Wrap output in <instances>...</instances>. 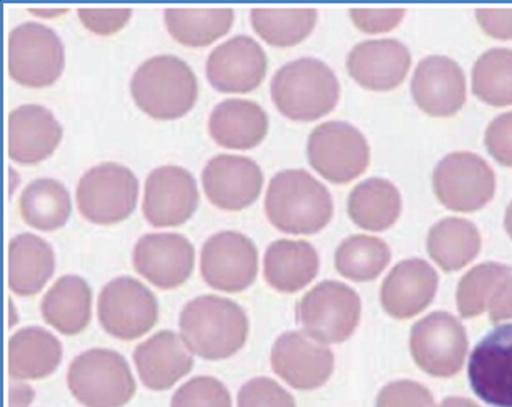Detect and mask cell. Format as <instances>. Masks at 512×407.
<instances>
[{
	"mask_svg": "<svg viewBox=\"0 0 512 407\" xmlns=\"http://www.w3.org/2000/svg\"><path fill=\"white\" fill-rule=\"evenodd\" d=\"M182 341L207 361L234 356L246 346L249 317L237 302L206 294L187 302L179 316Z\"/></svg>",
	"mask_w": 512,
	"mask_h": 407,
	"instance_id": "cell-1",
	"label": "cell"
},
{
	"mask_svg": "<svg viewBox=\"0 0 512 407\" xmlns=\"http://www.w3.org/2000/svg\"><path fill=\"white\" fill-rule=\"evenodd\" d=\"M267 219L272 226L294 236H312L332 219L331 192L304 169L277 172L267 187Z\"/></svg>",
	"mask_w": 512,
	"mask_h": 407,
	"instance_id": "cell-2",
	"label": "cell"
},
{
	"mask_svg": "<svg viewBox=\"0 0 512 407\" xmlns=\"http://www.w3.org/2000/svg\"><path fill=\"white\" fill-rule=\"evenodd\" d=\"M341 86L331 67L301 57L277 69L271 81V97L277 111L292 121L311 122L337 106Z\"/></svg>",
	"mask_w": 512,
	"mask_h": 407,
	"instance_id": "cell-3",
	"label": "cell"
},
{
	"mask_svg": "<svg viewBox=\"0 0 512 407\" xmlns=\"http://www.w3.org/2000/svg\"><path fill=\"white\" fill-rule=\"evenodd\" d=\"M197 91L191 66L172 54L151 57L132 74V99L147 116L161 121L186 116L196 104Z\"/></svg>",
	"mask_w": 512,
	"mask_h": 407,
	"instance_id": "cell-4",
	"label": "cell"
},
{
	"mask_svg": "<svg viewBox=\"0 0 512 407\" xmlns=\"http://www.w3.org/2000/svg\"><path fill=\"white\" fill-rule=\"evenodd\" d=\"M67 386L84 407H124L137 389L126 357L104 347H94L72 359Z\"/></svg>",
	"mask_w": 512,
	"mask_h": 407,
	"instance_id": "cell-5",
	"label": "cell"
},
{
	"mask_svg": "<svg viewBox=\"0 0 512 407\" xmlns=\"http://www.w3.org/2000/svg\"><path fill=\"white\" fill-rule=\"evenodd\" d=\"M361 297L344 282L324 281L297 302V322L321 344H341L361 321Z\"/></svg>",
	"mask_w": 512,
	"mask_h": 407,
	"instance_id": "cell-6",
	"label": "cell"
},
{
	"mask_svg": "<svg viewBox=\"0 0 512 407\" xmlns=\"http://www.w3.org/2000/svg\"><path fill=\"white\" fill-rule=\"evenodd\" d=\"M139 181L129 167L102 162L79 179L76 202L82 217L94 224L126 221L136 209Z\"/></svg>",
	"mask_w": 512,
	"mask_h": 407,
	"instance_id": "cell-7",
	"label": "cell"
},
{
	"mask_svg": "<svg viewBox=\"0 0 512 407\" xmlns=\"http://www.w3.org/2000/svg\"><path fill=\"white\" fill-rule=\"evenodd\" d=\"M64 64V44L54 29L41 22H24L12 29L7 44V69L21 86H52L61 77Z\"/></svg>",
	"mask_w": 512,
	"mask_h": 407,
	"instance_id": "cell-8",
	"label": "cell"
},
{
	"mask_svg": "<svg viewBox=\"0 0 512 407\" xmlns=\"http://www.w3.org/2000/svg\"><path fill=\"white\" fill-rule=\"evenodd\" d=\"M307 157L314 171L327 181L346 184L366 171L371 159L369 144L349 122H322L307 139Z\"/></svg>",
	"mask_w": 512,
	"mask_h": 407,
	"instance_id": "cell-9",
	"label": "cell"
},
{
	"mask_svg": "<svg viewBox=\"0 0 512 407\" xmlns=\"http://www.w3.org/2000/svg\"><path fill=\"white\" fill-rule=\"evenodd\" d=\"M102 329L121 341H134L151 331L159 319V304L149 287L121 276L102 287L97 301Z\"/></svg>",
	"mask_w": 512,
	"mask_h": 407,
	"instance_id": "cell-10",
	"label": "cell"
},
{
	"mask_svg": "<svg viewBox=\"0 0 512 407\" xmlns=\"http://www.w3.org/2000/svg\"><path fill=\"white\" fill-rule=\"evenodd\" d=\"M432 186L442 206L456 212H474L492 201L496 176L482 157L454 152L437 164Z\"/></svg>",
	"mask_w": 512,
	"mask_h": 407,
	"instance_id": "cell-11",
	"label": "cell"
},
{
	"mask_svg": "<svg viewBox=\"0 0 512 407\" xmlns=\"http://www.w3.org/2000/svg\"><path fill=\"white\" fill-rule=\"evenodd\" d=\"M466 329L449 312H432L411 329L412 359L434 377H452L466 361Z\"/></svg>",
	"mask_w": 512,
	"mask_h": 407,
	"instance_id": "cell-12",
	"label": "cell"
},
{
	"mask_svg": "<svg viewBox=\"0 0 512 407\" xmlns=\"http://www.w3.org/2000/svg\"><path fill=\"white\" fill-rule=\"evenodd\" d=\"M259 271V252L254 242L237 231H221L209 237L201 251V274L217 291L241 292L251 287Z\"/></svg>",
	"mask_w": 512,
	"mask_h": 407,
	"instance_id": "cell-13",
	"label": "cell"
},
{
	"mask_svg": "<svg viewBox=\"0 0 512 407\" xmlns=\"http://www.w3.org/2000/svg\"><path fill=\"white\" fill-rule=\"evenodd\" d=\"M477 397L492 407H512V324L492 329L472 351L467 366Z\"/></svg>",
	"mask_w": 512,
	"mask_h": 407,
	"instance_id": "cell-14",
	"label": "cell"
},
{
	"mask_svg": "<svg viewBox=\"0 0 512 407\" xmlns=\"http://www.w3.org/2000/svg\"><path fill=\"white\" fill-rule=\"evenodd\" d=\"M271 366L282 381L297 391H312L324 386L332 376L334 354L306 332L287 331L272 346Z\"/></svg>",
	"mask_w": 512,
	"mask_h": 407,
	"instance_id": "cell-15",
	"label": "cell"
},
{
	"mask_svg": "<svg viewBox=\"0 0 512 407\" xmlns=\"http://www.w3.org/2000/svg\"><path fill=\"white\" fill-rule=\"evenodd\" d=\"M199 204V189L191 172L179 166L156 167L144 187L142 212L154 227L181 226Z\"/></svg>",
	"mask_w": 512,
	"mask_h": 407,
	"instance_id": "cell-16",
	"label": "cell"
},
{
	"mask_svg": "<svg viewBox=\"0 0 512 407\" xmlns=\"http://www.w3.org/2000/svg\"><path fill=\"white\" fill-rule=\"evenodd\" d=\"M134 269L159 289H176L192 276L196 251L187 237L176 232L142 236L132 252Z\"/></svg>",
	"mask_w": 512,
	"mask_h": 407,
	"instance_id": "cell-17",
	"label": "cell"
},
{
	"mask_svg": "<svg viewBox=\"0 0 512 407\" xmlns=\"http://www.w3.org/2000/svg\"><path fill=\"white\" fill-rule=\"evenodd\" d=\"M202 186L214 206L224 211H242L261 196L264 174L251 157L219 154L204 167Z\"/></svg>",
	"mask_w": 512,
	"mask_h": 407,
	"instance_id": "cell-18",
	"label": "cell"
},
{
	"mask_svg": "<svg viewBox=\"0 0 512 407\" xmlns=\"http://www.w3.org/2000/svg\"><path fill=\"white\" fill-rule=\"evenodd\" d=\"M267 56L261 44L249 36H234L214 47L207 57V81L216 91L249 92L261 86Z\"/></svg>",
	"mask_w": 512,
	"mask_h": 407,
	"instance_id": "cell-19",
	"label": "cell"
},
{
	"mask_svg": "<svg viewBox=\"0 0 512 407\" xmlns=\"http://www.w3.org/2000/svg\"><path fill=\"white\" fill-rule=\"evenodd\" d=\"M411 94L419 109L429 116L451 117L466 104V77L461 66L449 57H426L416 67Z\"/></svg>",
	"mask_w": 512,
	"mask_h": 407,
	"instance_id": "cell-20",
	"label": "cell"
},
{
	"mask_svg": "<svg viewBox=\"0 0 512 407\" xmlns=\"http://www.w3.org/2000/svg\"><path fill=\"white\" fill-rule=\"evenodd\" d=\"M62 134L61 122L47 107L24 104L7 119V152L12 161L37 164L56 151Z\"/></svg>",
	"mask_w": 512,
	"mask_h": 407,
	"instance_id": "cell-21",
	"label": "cell"
},
{
	"mask_svg": "<svg viewBox=\"0 0 512 407\" xmlns=\"http://www.w3.org/2000/svg\"><path fill=\"white\" fill-rule=\"evenodd\" d=\"M352 79L369 91H391L406 79L411 54L396 39L364 41L352 47L346 61Z\"/></svg>",
	"mask_w": 512,
	"mask_h": 407,
	"instance_id": "cell-22",
	"label": "cell"
},
{
	"mask_svg": "<svg viewBox=\"0 0 512 407\" xmlns=\"http://www.w3.org/2000/svg\"><path fill=\"white\" fill-rule=\"evenodd\" d=\"M134 364L147 389L167 391L192 371L194 357L179 334L159 331L134 349Z\"/></svg>",
	"mask_w": 512,
	"mask_h": 407,
	"instance_id": "cell-23",
	"label": "cell"
},
{
	"mask_svg": "<svg viewBox=\"0 0 512 407\" xmlns=\"http://www.w3.org/2000/svg\"><path fill=\"white\" fill-rule=\"evenodd\" d=\"M437 272L422 259L397 264L381 287V304L394 319H411L421 314L437 292Z\"/></svg>",
	"mask_w": 512,
	"mask_h": 407,
	"instance_id": "cell-24",
	"label": "cell"
},
{
	"mask_svg": "<svg viewBox=\"0 0 512 407\" xmlns=\"http://www.w3.org/2000/svg\"><path fill=\"white\" fill-rule=\"evenodd\" d=\"M207 127L219 146L246 151L264 141L269 117L257 102L226 99L212 109Z\"/></svg>",
	"mask_w": 512,
	"mask_h": 407,
	"instance_id": "cell-25",
	"label": "cell"
},
{
	"mask_svg": "<svg viewBox=\"0 0 512 407\" xmlns=\"http://www.w3.org/2000/svg\"><path fill=\"white\" fill-rule=\"evenodd\" d=\"M61 361V341L44 327H22L9 339L7 371L11 379H44L57 371Z\"/></svg>",
	"mask_w": 512,
	"mask_h": 407,
	"instance_id": "cell-26",
	"label": "cell"
},
{
	"mask_svg": "<svg viewBox=\"0 0 512 407\" xmlns=\"http://www.w3.org/2000/svg\"><path fill=\"white\" fill-rule=\"evenodd\" d=\"M7 259L9 289L19 296H36L56 271V254L51 244L31 232L12 237Z\"/></svg>",
	"mask_w": 512,
	"mask_h": 407,
	"instance_id": "cell-27",
	"label": "cell"
},
{
	"mask_svg": "<svg viewBox=\"0 0 512 407\" xmlns=\"http://www.w3.org/2000/svg\"><path fill=\"white\" fill-rule=\"evenodd\" d=\"M319 272V256L306 241L279 239L264 254V279L279 292L294 294L311 284Z\"/></svg>",
	"mask_w": 512,
	"mask_h": 407,
	"instance_id": "cell-28",
	"label": "cell"
},
{
	"mask_svg": "<svg viewBox=\"0 0 512 407\" xmlns=\"http://www.w3.org/2000/svg\"><path fill=\"white\" fill-rule=\"evenodd\" d=\"M41 312L44 321L56 331L64 336H76L91 322V286L76 274L59 277L42 297Z\"/></svg>",
	"mask_w": 512,
	"mask_h": 407,
	"instance_id": "cell-29",
	"label": "cell"
},
{
	"mask_svg": "<svg viewBox=\"0 0 512 407\" xmlns=\"http://www.w3.org/2000/svg\"><path fill=\"white\" fill-rule=\"evenodd\" d=\"M401 209L402 199L397 187L379 177L357 184L347 199L349 217L366 231L381 232L394 226Z\"/></svg>",
	"mask_w": 512,
	"mask_h": 407,
	"instance_id": "cell-30",
	"label": "cell"
},
{
	"mask_svg": "<svg viewBox=\"0 0 512 407\" xmlns=\"http://www.w3.org/2000/svg\"><path fill=\"white\" fill-rule=\"evenodd\" d=\"M481 251V234L466 219L446 217L431 227L427 252L444 272L459 271Z\"/></svg>",
	"mask_w": 512,
	"mask_h": 407,
	"instance_id": "cell-31",
	"label": "cell"
},
{
	"mask_svg": "<svg viewBox=\"0 0 512 407\" xmlns=\"http://www.w3.org/2000/svg\"><path fill=\"white\" fill-rule=\"evenodd\" d=\"M19 212L24 222L37 231H56L66 226L71 217V194L61 181L41 177L22 191Z\"/></svg>",
	"mask_w": 512,
	"mask_h": 407,
	"instance_id": "cell-32",
	"label": "cell"
},
{
	"mask_svg": "<svg viewBox=\"0 0 512 407\" xmlns=\"http://www.w3.org/2000/svg\"><path fill=\"white\" fill-rule=\"evenodd\" d=\"M167 31L182 46L204 47L226 36L234 22L232 9H166Z\"/></svg>",
	"mask_w": 512,
	"mask_h": 407,
	"instance_id": "cell-33",
	"label": "cell"
},
{
	"mask_svg": "<svg viewBox=\"0 0 512 407\" xmlns=\"http://www.w3.org/2000/svg\"><path fill=\"white\" fill-rule=\"evenodd\" d=\"M391 262V249L379 237L356 234L339 244L334 257L336 269L349 281L369 282L381 276Z\"/></svg>",
	"mask_w": 512,
	"mask_h": 407,
	"instance_id": "cell-34",
	"label": "cell"
},
{
	"mask_svg": "<svg viewBox=\"0 0 512 407\" xmlns=\"http://www.w3.org/2000/svg\"><path fill=\"white\" fill-rule=\"evenodd\" d=\"M316 9H252L254 31L274 47H292L304 41L316 26Z\"/></svg>",
	"mask_w": 512,
	"mask_h": 407,
	"instance_id": "cell-35",
	"label": "cell"
},
{
	"mask_svg": "<svg viewBox=\"0 0 512 407\" xmlns=\"http://www.w3.org/2000/svg\"><path fill=\"white\" fill-rule=\"evenodd\" d=\"M472 92L489 106H512V51L492 49L477 59Z\"/></svg>",
	"mask_w": 512,
	"mask_h": 407,
	"instance_id": "cell-36",
	"label": "cell"
},
{
	"mask_svg": "<svg viewBox=\"0 0 512 407\" xmlns=\"http://www.w3.org/2000/svg\"><path fill=\"white\" fill-rule=\"evenodd\" d=\"M509 276L511 267L497 262H487L467 272L457 286V309L462 319H472L487 311L497 287Z\"/></svg>",
	"mask_w": 512,
	"mask_h": 407,
	"instance_id": "cell-37",
	"label": "cell"
},
{
	"mask_svg": "<svg viewBox=\"0 0 512 407\" xmlns=\"http://www.w3.org/2000/svg\"><path fill=\"white\" fill-rule=\"evenodd\" d=\"M171 407H232L231 392L216 377L196 376L177 389Z\"/></svg>",
	"mask_w": 512,
	"mask_h": 407,
	"instance_id": "cell-38",
	"label": "cell"
},
{
	"mask_svg": "<svg viewBox=\"0 0 512 407\" xmlns=\"http://www.w3.org/2000/svg\"><path fill=\"white\" fill-rule=\"evenodd\" d=\"M237 407H296V401L271 377H254L237 394Z\"/></svg>",
	"mask_w": 512,
	"mask_h": 407,
	"instance_id": "cell-39",
	"label": "cell"
},
{
	"mask_svg": "<svg viewBox=\"0 0 512 407\" xmlns=\"http://www.w3.org/2000/svg\"><path fill=\"white\" fill-rule=\"evenodd\" d=\"M376 407H436V402L419 382L396 381L382 387Z\"/></svg>",
	"mask_w": 512,
	"mask_h": 407,
	"instance_id": "cell-40",
	"label": "cell"
},
{
	"mask_svg": "<svg viewBox=\"0 0 512 407\" xmlns=\"http://www.w3.org/2000/svg\"><path fill=\"white\" fill-rule=\"evenodd\" d=\"M484 139L489 154L502 166L512 167V112L489 122Z\"/></svg>",
	"mask_w": 512,
	"mask_h": 407,
	"instance_id": "cell-41",
	"label": "cell"
},
{
	"mask_svg": "<svg viewBox=\"0 0 512 407\" xmlns=\"http://www.w3.org/2000/svg\"><path fill=\"white\" fill-rule=\"evenodd\" d=\"M77 16L81 19L82 26L99 34L109 36L121 31L131 19V9H79Z\"/></svg>",
	"mask_w": 512,
	"mask_h": 407,
	"instance_id": "cell-42",
	"label": "cell"
},
{
	"mask_svg": "<svg viewBox=\"0 0 512 407\" xmlns=\"http://www.w3.org/2000/svg\"><path fill=\"white\" fill-rule=\"evenodd\" d=\"M406 11L404 9H351L349 16L357 29L366 34H379L399 26Z\"/></svg>",
	"mask_w": 512,
	"mask_h": 407,
	"instance_id": "cell-43",
	"label": "cell"
},
{
	"mask_svg": "<svg viewBox=\"0 0 512 407\" xmlns=\"http://www.w3.org/2000/svg\"><path fill=\"white\" fill-rule=\"evenodd\" d=\"M476 17L487 36L501 41L512 39V9H479Z\"/></svg>",
	"mask_w": 512,
	"mask_h": 407,
	"instance_id": "cell-44",
	"label": "cell"
},
{
	"mask_svg": "<svg viewBox=\"0 0 512 407\" xmlns=\"http://www.w3.org/2000/svg\"><path fill=\"white\" fill-rule=\"evenodd\" d=\"M487 311H489V319L494 324L512 319V276L507 277L506 281L497 287Z\"/></svg>",
	"mask_w": 512,
	"mask_h": 407,
	"instance_id": "cell-45",
	"label": "cell"
},
{
	"mask_svg": "<svg viewBox=\"0 0 512 407\" xmlns=\"http://www.w3.org/2000/svg\"><path fill=\"white\" fill-rule=\"evenodd\" d=\"M36 391L27 382L12 379L9 382V407H31Z\"/></svg>",
	"mask_w": 512,
	"mask_h": 407,
	"instance_id": "cell-46",
	"label": "cell"
},
{
	"mask_svg": "<svg viewBox=\"0 0 512 407\" xmlns=\"http://www.w3.org/2000/svg\"><path fill=\"white\" fill-rule=\"evenodd\" d=\"M439 407H481L476 402L467 399V397H447L441 402Z\"/></svg>",
	"mask_w": 512,
	"mask_h": 407,
	"instance_id": "cell-47",
	"label": "cell"
},
{
	"mask_svg": "<svg viewBox=\"0 0 512 407\" xmlns=\"http://www.w3.org/2000/svg\"><path fill=\"white\" fill-rule=\"evenodd\" d=\"M31 14L37 17H46V19H52V17L64 16L67 14V9H29Z\"/></svg>",
	"mask_w": 512,
	"mask_h": 407,
	"instance_id": "cell-48",
	"label": "cell"
},
{
	"mask_svg": "<svg viewBox=\"0 0 512 407\" xmlns=\"http://www.w3.org/2000/svg\"><path fill=\"white\" fill-rule=\"evenodd\" d=\"M7 302H9V316H11V319H9V327H14L17 324V311L16 306H14V299L9 297Z\"/></svg>",
	"mask_w": 512,
	"mask_h": 407,
	"instance_id": "cell-49",
	"label": "cell"
},
{
	"mask_svg": "<svg viewBox=\"0 0 512 407\" xmlns=\"http://www.w3.org/2000/svg\"><path fill=\"white\" fill-rule=\"evenodd\" d=\"M504 227H506L507 234L511 236L512 239V202L507 207L506 217H504Z\"/></svg>",
	"mask_w": 512,
	"mask_h": 407,
	"instance_id": "cell-50",
	"label": "cell"
},
{
	"mask_svg": "<svg viewBox=\"0 0 512 407\" xmlns=\"http://www.w3.org/2000/svg\"><path fill=\"white\" fill-rule=\"evenodd\" d=\"M9 172H11V176H12L11 192H14V186H16V182H17V174H16V171H14V169H9Z\"/></svg>",
	"mask_w": 512,
	"mask_h": 407,
	"instance_id": "cell-51",
	"label": "cell"
}]
</instances>
